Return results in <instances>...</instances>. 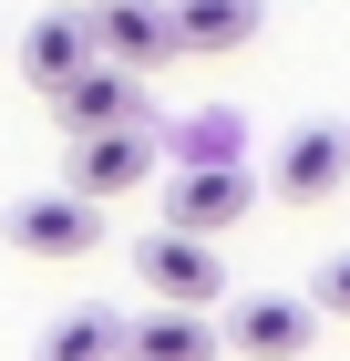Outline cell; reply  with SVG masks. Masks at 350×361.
Listing matches in <instances>:
<instances>
[{
	"instance_id": "1",
	"label": "cell",
	"mask_w": 350,
	"mask_h": 361,
	"mask_svg": "<svg viewBox=\"0 0 350 361\" xmlns=\"http://www.w3.org/2000/svg\"><path fill=\"white\" fill-rule=\"evenodd\" d=\"M247 207H258V176L227 166V155H196V166L165 176V227H175V238H206V248H216Z\"/></svg>"
},
{
	"instance_id": "2",
	"label": "cell",
	"mask_w": 350,
	"mask_h": 361,
	"mask_svg": "<svg viewBox=\"0 0 350 361\" xmlns=\"http://www.w3.org/2000/svg\"><path fill=\"white\" fill-rule=\"evenodd\" d=\"M135 279L155 289V310H227V258L206 248V238H175V227H155V238H135Z\"/></svg>"
},
{
	"instance_id": "3",
	"label": "cell",
	"mask_w": 350,
	"mask_h": 361,
	"mask_svg": "<svg viewBox=\"0 0 350 361\" xmlns=\"http://www.w3.org/2000/svg\"><path fill=\"white\" fill-rule=\"evenodd\" d=\"M82 52L104 62V73H165L175 42H165V0H82Z\"/></svg>"
},
{
	"instance_id": "4",
	"label": "cell",
	"mask_w": 350,
	"mask_h": 361,
	"mask_svg": "<svg viewBox=\"0 0 350 361\" xmlns=\"http://www.w3.org/2000/svg\"><path fill=\"white\" fill-rule=\"evenodd\" d=\"M309 341H320V310H309V300H278V289L227 300V320H216V351H237V361H299Z\"/></svg>"
},
{
	"instance_id": "5",
	"label": "cell",
	"mask_w": 350,
	"mask_h": 361,
	"mask_svg": "<svg viewBox=\"0 0 350 361\" xmlns=\"http://www.w3.org/2000/svg\"><path fill=\"white\" fill-rule=\"evenodd\" d=\"M42 104H52V124H62L73 145H82V135H124V124H144V83H135V73H104V62H82L73 83H52Z\"/></svg>"
},
{
	"instance_id": "6",
	"label": "cell",
	"mask_w": 350,
	"mask_h": 361,
	"mask_svg": "<svg viewBox=\"0 0 350 361\" xmlns=\"http://www.w3.org/2000/svg\"><path fill=\"white\" fill-rule=\"evenodd\" d=\"M0 238H11L21 258H82L93 238H104V217H93L82 196H21V207L0 217Z\"/></svg>"
},
{
	"instance_id": "7",
	"label": "cell",
	"mask_w": 350,
	"mask_h": 361,
	"mask_svg": "<svg viewBox=\"0 0 350 361\" xmlns=\"http://www.w3.org/2000/svg\"><path fill=\"white\" fill-rule=\"evenodd\" d=\"M278 196H289V207H330V196L350 186V145H340V124H299L289 145H278Z\"/></svg>"
},
{
	"instance_id": "8",
	"label": "cell",
	"mask_w": 350,
	"mask_h": 361,
	"mask_svg": "<svg viewBox=\"0 0 350 361\" xmlns=\"http://www.w3.org/2000/svg\"><path fill=\"white\" fill-rule=\"evenodd\" d=\"M144 176H155V145L124 124V135H82V145H73V186H62V196L104 207V196H135Z\"/></svg>"
},
{
	"instance_id": "9",
	"label": "cell",
	"mask_w": 350,
	"mask_h": 361,
	"mask_svg": "<svg viewBox=\"0 0 350 361\" xmlns=\"http://www.w3.org/2000/svg\"><path fill=\"white\" fill-rule=\"evenodd\" d=\"M268 21V0H165V42L175 52H247Z\"/></svg>"
},
{
	"instance_id": "10",
	"label": "cell",
	"mask_w": 350,
	"mask_h": 361,
	"mask_svg": "<svg viewBox=\"0 0 350 361\" xmlns=\"http://www.w3.org/2000/svg\"><path fill=\"white\" fill-rule=\"evenodd\" d=\"M113 361H216V320H196V310H144V320H124Z\"/></svg>"
},
{
	"instance_id": "11",
	"label": "cell",
	"mask_w": 350,
	"mask_h": 361,
	"mask_svg": "<svg viewBox=\"0 0 350 361\" xmlns=\"http://www.w3.org/2000/svg\"><path fill=\"white\" fill-rule=\"evenodd\" d=\"M82 11H42V21L21 31V73H31V93H52V83H73L82 73Z\"/></svg>"
},
{
	"instance_id": "12",
	"label": "cell",
	"mask_w": 350,
	"mask_h": 361,
	"mask_svg": "<svg viewBox=\"0 0 350 361\" xmlns=\"http://www.w3.org/2000/svg\"><path fill=\"white\" fill-rule=\"evenodd\" d=\"M113 341H124V310L82 300V310H62L52 331L31 341V361H113Z\"/></svg>"
},
{
	"instance_id": "13",
	"label": "cell",
	"mask_w": 350,
	"mask_h": 361,
	"mask_svg": "<svg viewBox=\"0 0 350 361\" xmlns=\"http://www.w3.org/2000/svg\"><path fill=\"white\" fill-rule=\"evenodd\" d=\"M309 310H320V320H350V248H330V258H320V279H309Z\"/></svg>"
},
{
	"instance_id": "14",
	"label": "cell",
	"mask_w": 350,
	"mask_h": 361,
	"mask_svg": "<svg viewBox=\"0 0 350 361\" xmlns=\"http://www.w3.org/2000/svg\"><path fill=\"white\" fill-rule=\"evenodd\" d=\"M340 145H350V135H340Z\"/></svg>"
}]
</instances>
